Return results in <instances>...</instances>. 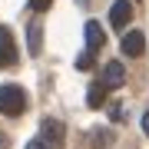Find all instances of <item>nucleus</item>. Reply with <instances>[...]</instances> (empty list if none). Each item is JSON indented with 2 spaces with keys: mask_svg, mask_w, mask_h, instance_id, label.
Wrapping results in <instances>:
<instances>
[{
  "mask_svg": "<svg viewBox=\"0 0 149 149\" xmlns=\"http://www.w3.org/2000/svg\"><path fill=\"white\" fill-rule=\"evenodd\" d=\"M83 37H86V50L90 53H96V50L106 43V37H103V27L96 20H86V30H83Z\"/></svg>",
  "mask_w": 149,
  "mask_h": 149,
  "instance_id": "423d86ee",
  "label": "nucleus"
},
{
  "mask_svg": "<svg viewBox=\"0 0 149 149\" xmlns=\"http://www.w3.org/2000/svg\"><path fill=\"white\" fill-rule=\"evenodd\" d=\"M63 136H66V126H63L60 119H53V116L40 119V139H43L50 149H56L60 143H63Z\"/></svg>",
  "mask_w": 149,
  "mask_h": 149,
  "instance_id": "f03ea898",
  "label": "nucleus"
},
{
  "mask_svg": "<svg viewBox=\"0 0 149 149\" xmlns=\"http://www.w3.org/2000/svg\"><path fill=\"white\" fill-rule=\"evenodd\" d=\"M27 47H30L33 56H40V50H43V27H40L37 20L27 27Z\"/></svg>",
  "mask_w": 149,
  "mask_h": 149,
  "instance_id": "1a4fd4ad",
  "label": "nucleus"
},
{
  "mask_svg": "<svg viewBox=\"0 0 149 149\" xmlns=\"http://www.w3.org/2000/svg\"><path fill=\"white\" fill-rule=\"evenodd\" d=\"M106 90H109L106 83H103V80H96L90 90H86V106H90V109H100L103 103H106Z\"/></svg>",
  "mask_w": 149,
  "mask_h": 149,
  "instance_id": "6e6552de",
  "label": "nucleus"
},
{
  "mask_svg": "<svg viewBox=\"0 0 149 149\" xmlns=\"http://www.w3.org/2000/svg\"><path fill=\"white\" fill-rule=\"evenodd\" d=\"M30 3H33V10H37V13H43V10H50L53 0H30Z\"/></svg>",
  "mask_w": 149,
  "mask_h": 149,
  "instance_id": "9b49d317",
  "label": "nucleus"
},
{
  "mask_svg": "<svg viewBox=\"0 0 149 149\" xmlns=\"http://www.w3.org/2000/svg\"><path fill=\"white\" fill-rule=\"evenodd\" d=\"M93 63H96V56L90 53V50H83V53L76 56V70H93Z\"/></svg>",
  "mask_w": 149,
  "mask_h": 149,
  "instance_id": "9d476101",
  "label": "nucleus"
},
{
  "mask_svg": "<svg viewBox=\"0 0 149 149\" xmlns=\"http://www.w3.org/2000/svg\"><path fill=\"white\" fill-rule=\"evenodd\" d=\"M27 149H50V146H47V143H43V139H33V143H30Z\"/></svg>",
  "mask_w": 149,
  "mask_h": 149,
  "instance_id": "f8f14e48",
  "label": "nucleus"
},
{
  "mask_svg": "<svg viewBox=\"0 0 149 149\" xmlns=\"http://www.w3.org/2000/svg\"><path fill=\"white\" fill-rule=\"evenodd\" d=\"M129 17H133V3H129V0H116V3L109 7V23L116 30H123L129 23Z\"/></svg>",
  "mask_w": 149,
  "mask_h": 149,
  "instance_id": "39448f33",
  "label": "nucleus"
},
{
  "mask_svg": "<svg viewBox=\"0 0 149 149\" xmlns=\"http://www.w3.org/2000/svg\"><path fill=\"white\" fill-rule=\"evenodd\" d=\"M123 80H126L123 63H119V60H109V63L103 66V83H106V86H123Z\"/></svg>",
  "mask_w": 149,
  "mask_h": 149,
  "instance_id": "0eeeda50",
  "label": "nucleus"
},
{
  "mask_svg": "<svg viewBox=\"0 0 149 149\" xmlns=\"http://www.w3.org/2000/svg\"><path fill=\"white\" fill-rule=\"evenodd\" d=\"M17 63V43H13V33L7 27H0V66H13Z\"/></svg>",
  "mask_w": 149,
  "mask_h": 149,
  "instance_id": "7ed1b4c3",
  "label": "nucleus"
},
{
  "mask_svg": "<svg viewBox=\"0 0 149 149\" xmlns=\"http://www.w3.org/2000/svg\"><path fill=\"white\" fill-rule=\"evenodd\" d=\"M23 109H27V93L17 83L0 86V113H3V116H20Z\"/></svg>",
  "mask_w": 149,
  "mask_h": 149,
  "instance_id": "f257e3e1",
  "label": "nucleus"
},
{
  "mask_svg": "<svg viewBox=\"0 0 149 149\" xmlns=\"http://www.w3.org/2000/svg\"><path fill=\"white\" fill-rule=\"evenodd\" d=\"M119 47H123V53H126V56H143V53H146V37H143L139 30H129L126 37H123Z\"/></svg>",
  "mask_w": 149,
  "mask_h": 149,
  "instance_id": "20e7f679",
  "label": "nucleus"
},
{
  "mask_svg": "<svg viewBox=\"0 0 149 149\" xmlns=\"http://www.w3.org/2000/svg\"><path fill=\"white\" fill-rule=\"evenodd\" d=\"M143 133L149 136V113H146V116H143Z\"/></svg>",
  "mask_w": 149,
  "mask_h": 149,
  "instance_id": "ddd939ff",
  "label": "nucleus"
}]
</instances>
